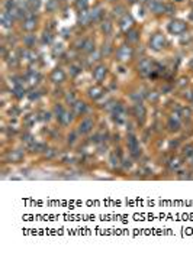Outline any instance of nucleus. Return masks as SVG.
<instances>
[{"mask_svg": "<svg viewBox=\"0 0 193 253\" xmlns=\"http://www.w3.org/2000/svg\"><path fill=\"white\" fill-rule=\"evenodd\" d=\"M150 45H151L152 49H155V51H160V49H163L165 45V39L163 35H160V33H157V35H154L151 38V40H150Z\"/></svg>", "mask_w": 193, "mask_h": 253, "instance_id": "obj_1", "label": "nucleus"}, {"mask_svg": "<svg viewBox=\"0 0 193 253\" xmlns=\"http://www.w3.org/2000/svg\"><path fill=\"white\" fill-rule=\"evenodd\" d=\"M116 56H118L119 61H128V59L132 56V48L128 46V45L121 46V48L118 49V52H116Z\"/></svg>", "mask_w": 193, "mask_h": 253, "instance_id": "obj_2", "label": "nucleus"}, {"mask_svg": "<svg viewBox=\"0 0 193 253\" xmlns=\"http://www.w3.org/2000/svg\"><path fill=\"white\" fill-rule=\"evenodd\" d=\"M168 30L171 33H181V32L186 30V23L181 22V20H173L170 23V26H168Z\"/></svg>", "mask_w": 193, "mask_h": 253, "instance_id": "obj_3", "label": "nucleus"}, {"mask_svg": "<svg viewBox=\"0 0 193 253\" xmlns=\"http://www.w3.org/2000/svg\"><path fill=\"white\" fill-rule=\"evenodd\" d=\"M152 71V62L148 61V59H142L139 62V72L142 75H150Z\"/></svg>", "mask_w": 193, "mask_h": 253, "instance_id": "obj_4", "label": "nucleus"}, {"mask_svg": "<svg viewBox=\"0 0 193 253\" xmlns=\"http://www.w3.org/2000/svg\"><path fill=\"white\" fill-rule=\"evenodd\" d=\"M150 9H151V12H154V13H163L165 10V6L161 1H158V0H152L151 3H150Z\"/></svg>", "mask_w": 193, "mask_h": 253, "instance_id": "obj_5", "label": "nucleus"}, {"mask_svg": "<svg viewBox=\"0 0 193 253\" xmlns=\"http://www.w3.org/2000/svg\"><path fill=\"white\" fill-rule=\"evenodd\" d=\"M35 27H36V19L34 16H28L26 19H25V22H23V29L28 30V32H31Z\"/></svg>", "mask_w": 193, "mask_h": 253, "instance_id": "obj_6", "label": "nucleus"}, {"mask_svg": "<svg viewBox=\"0 0 193 253\" xmlns=\"http://www.w3.org/2000/svg\"><path fill=\"white\" fill-rule=\"evenodd\" d=\"M51 80L54 81V82H63V81L66 80V74H64V71L63 69H54L52 71V74H51Z\"/></svg>", "mask_w": 193, "mask_h": 253, "instance_id": "obj_7", "label": "nucleus"}, {"mask_svg": "<svg viewBox=\"0 0 193 253\" xmlns=\"http://www.w3.org/2000/svg\"><path fill=\"white\" fill-rule=\"evenodd\" d=\"M93 127V120L92 119H84L82 121V124H80V132L82 133H87V132H90V129Z\"/></svg>", "mask_w": 193, "mask_h": 253, "instance_id": "obj_8", "label": "nucleus"}, {"mask_svg": "<svg viewBox=\"0 0 193 253\" xmlns=\"http://www.w3.org/2000/svg\"><path fill=\"white\" fill-rule=\"evenodd\" d=\"M1 23H3V26L4 27L12 26V23H13V16L9 13V12H3V13H1Z\"/></svg>", "mask_w": 193, "mask_h": 253, "instance_id": "obj_9", "label": "nucleus"}, {"mask_svg": "<svg viewBox=\"0 0 193 253\" xmlns=\"http://www.w3.org/2000/svg\"><path fill=\"white\" fill-rule=\"evenodd\" d=\"M105 75H106V67H103V65H99V67L93 71V77H95L97 81L103 80Z\"/></svg>", "mask_w": 193, "mask_h": 253, "instance_id": "obj_10", "label": "nucleus"}, {"mask_svg": "<svg viewBox=\"0 0 193 253\" xmlns=\"http://www.w3.org/2000/svg\"><path fill=\"white\" fill-rule=\"evenodd\" d=\"M90 20H92V14H90V12L82 10V13H80V16H79V23H80V25H89Z\"/></svg>", "mask_w": 193, "mask_h": 253, "instance_id": "obj_11", "label": "nucleus"}, {"mask_svg": "<svg viewBox=\"0 0 193 253\" xmlns=\"http://www.w3.org/2000/svg\"><path fill=\"white\" fill-rule=\"evenodd\" d=\"M132 23H134L132 17H131L129 14H125L124 17H122V20H121V29H122V30H128L129 27L132 26Z\"/></svg>", "mask_w": 193, "mask_h": 253, "instance_id": "obj_12", "label": "nucleus"}, {"mask_svg": "<svg viewBox=\"0 0 193 253\" xmlns=\"http://www.w3.org/2000/svg\"><path fill=\"white\" fill-rule=\"evenodd\" d=\"M83 49L86 51V52H92L93 49H95V42L92 39H86L84 40V45H83Z\"/></svg>", "mask_w": 193, "mask_h": 253, "instance_id": "obj_13", "label": "nucleus"}, {"mask_svg": "<svg viewBox=\"0 0 193 253\" xmlns=\"http://www.w3.org/2000/svg\"><path fill=\"white\" fill-rule=\"evenodd\" d=\"M89 94H90V97H92V98H97V97H99V95L102 94V88H100V87H95V88H90Z\"/></svg>", "mask_w": 193, "mask_h": 253, "instance_id": "obj_14", "label": "nucleus"}, {"mask_svg": "<svg viewBox=\"0 0 193 253\" xmlns=\"http://www.w3.org/2000/svg\"><path fill=\"white\" fill-rule=\"evenodd\" d=\"M22 55L26 58V59H35L36 58V55H35V52L34 51H31V49H25V51H22Z\"/></svg>", "mask_w": 193, "mask_h": 253, "instance_id": "obj_15", "label": "nucleus"}, {"mask_svg": "<svg viewBox=\"0 0 193 253\" xmlns=\"http://www.w3.org/2000/svg\"><path fill=\"white\" fill-rule=\"evenodd\" d=\"M38 78H39L38 72H34V71H31V72L28 74V80H29V82H31V84H35V82L38 81Z\"/></svg>", "mask_w": 193, "mask_h": 253, "instance_id": "obj_16", "label": "nucleus"}, {"mask_svg": "<svg viewBox=\"0 0 193 253\" xmlns=\"http://www.w3.org/2000/svg\"><path fill=\"white\" fill-rule=\"evenodd\" d=\"M70 116H71V114H68L67 111H64V113H63V114L60 116V120H61V123H63V124H68L70 121H71V117H70Z\"/></svg>", "mask_w": 193, "mask_h": 253, "instance_id": "obj_17", "label": "nucleus"}, {"mask_svg": "<svg viewBox=\"0 0 193 253\" xmlns=\"http://www.w3.org/2000/svg\"><path fill=\"white\" fill-rule=\"evenodd\" d=\"M90 14H92V20H97L100 17V14H102V9L100 7H96V9H93L90 12Z\"/></svg>", "mask_w": 193, "mask_h": 253, "instance_id": "obj_18", "label": "nucleus"}, {"mask_svg": "<svg viewBox=\"0 0 193 253\" xmlns=\"http://www.w3.org/2000/svg\"><path fill=\"white\" fill-rule=\"evenodd\" d=\"M87 4H89V0H77V1H76V6H77L80 10H86Z\"/></svg>", "mask_w": 193, "mask_h": 253, "instance_id": "obj_19", "label": "nucleus"}, {"mask_svg": "<svg viewBox=\"0 0 193 253\" xmlns=\"http://www.w3.org/2000/svg\"><path fill=\"white\" fill-rule=\"evenodd\" d=\"M102 30H103L105 33H110V32H112V23H110V22H103V23H102Z\"/></svg>", "mask_w": 193, "mask_h": 253, "instance_id": "obj_20", "label": "nucleus"}, {"mask_svg": "<svg viewBox=\"0 0 193 253\" xmlns=\"http://www.w3.org/2000/svg\"><path fill=\"white\" fill-rule=\"evenodd\" d=\"M47 9H48L50 12H54L55 9H57V0H50V1L47 3Z\"/></svg>", "mask_w": 193, "mask_h": 253, "instance_id": "obj_21", "label": "nucleus"}, {"mask_svg": "<svg viewBox=\"0 0 193 253\" xmlns=\"http://www.w3.org/2000/svg\"><path fill=\"white\" fill-rule=\"evenodd\" d=\"M128 40H131V42H137L138 40V32L137 30H132V32H129V33H128Z\"/></svg>", "mask_w": 193, "mask_h": 253, "instance_id": "obj_22", "label": "nucleus"}, {"mask_svg": "<svg viewBox=\"0 0 193 253\" xmlns=\"http://www.w3.org/2000/svg\"><path fill=\"white\" fill-rule=\"evenodd\" d=\"M74 110H76V113H82L84 110V103H80V101L74 103Z\"/></svg>", "mask_w": 193, "mask_h": 253, "instance_id": "obj_23", "label": "nucleus"}, {"mask_svg": "<svg viewBox=\"0 0 193 253\" xmlns=\"http://www.w3.org/2000/svg\"><path fill=\"white\" fill-rule=\"evenodd\" d=\"M135 114H137L138 117H139V114H141V117L145 114V110H144V107L142 106H139V104H137L135 106Z\"/></svg>", "mask_w": 193, "mask_h": 253, "instance_id": "obj_24", "label": "nucleus"}, {"mask_svg": "<svg viewBox=\"0 0 193 253\" xmlns=\"http://www.w3.org/2000/svg\"><path fill=\"white\" fill-rule=\"evenodd\" d=\"M122 12H124V7H122V6L115 7V14H122Z\"/></svg>", "mask_w": 193, "mask_h": 253, "instance_id": "obj_25", "label": "nucleus"}, {"mask_svg": "<svg viewBox=\"0 0 193 253\" xmlns=\"http://www.w3.org/2000/svg\"><path fill=\"white\" fill-rule=\"evenodd\" d=\"M15 91H16V95H17V97H20V95H22V93H25V90H23V88H20V87H17Z\"/></svg>", "mask_w": 193, "mask_h": 253, "instance_id": "obj_26", "label": "nucleus"}, {"mask_svg": "<svg viewBox=\"0 0 193 253\" xmlns=\"http://www.w3.org/2000/svg\"><path fill=\"white\" fill-rule=\"evenodd\" d=\"M66 98H67V101H70V103H74V100H76L73 94H67V97H66Z\"/></svg>", "mask_w": 193, "mask_h": 253, "instance_id": "obj_27", "label": "nucleus"}, {"mask_svg": "<svg viewBox=\"0 0 193 253\" xmlns=\"http://www.w3.org/2000/svg\"><path fill=\"white\" fill-rule=\"evenodd\" d=\"M109 52H110V46L109 45H105V46H103V53H105V55H108Z\"/></svg>", "mask_w": 193, "mask_h": 253, "instance_id": "obj_28", "label": "nucleus"}, {"mask_svg": "<svg viewBox=\"0 0 193 253\" xmlns=\"http://www.w3.org/2000/svg\"><path fill=\"white\" fill-rule=\"evenodd\" d=\"M51 39H52V38H51L50 33H45V35H44V40H45V42H51Z\"/></svg>", "mask_w": 193, "mask_h": 253, "instance_id": "obj_29", "label": "nucleus"}, {"mask_svg": "<svg viewBox=\"0 0 193 253\" xmlns=\"http://www.w3.org/2000/svg\"><path fill=\"white\" fill-rule=\"evenodd\" d=\"M71 69H73V75H76V74L80 71V69H79V67H76V65H74V67H71Z\"/></svg>", "mask_w": 193, "mask_h": 253, "instance_id": "obj_30", "label": "nucleus"}, {"mask_svg": "<svg viewBox=\"0 0 193 253\" xmlns=\"http://www.w3.org/2000/svg\"><path fill=\"white\" fill-rule=\"evenodd\" d=\"M61 51H63V46H61V45H58V48H55V49H54L55 53H57V52H61Z\"/></svg>", "mask_w": 193, "mask_h": 253, "instance_id": "obj_31", "label": "nucleus"}]
</instances>
